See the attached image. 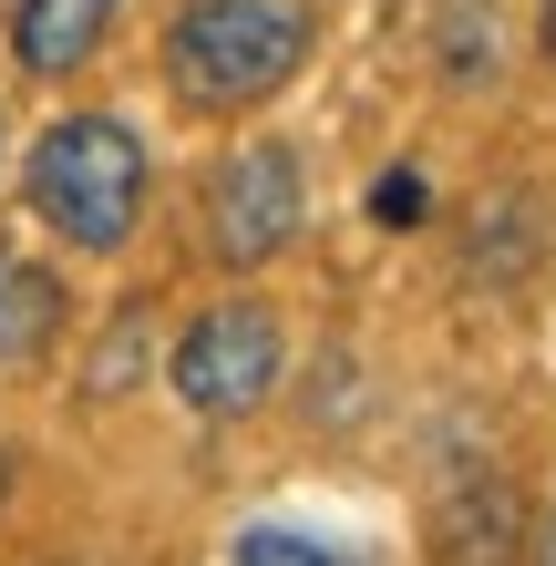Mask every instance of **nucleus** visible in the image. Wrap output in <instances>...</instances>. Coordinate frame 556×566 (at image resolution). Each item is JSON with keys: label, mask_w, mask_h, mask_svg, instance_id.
Returning a JSON list of instances; mask_svg holds the SVG:
<instances>
[{"label": "nucleus", "mask_w": 556, "mask_h": 566, "mask_svg": "<svg viewBox=\"0 0 556 566\" xmlns=\"http://www.w3.org/2000/svg\"><path fill=\"white\" fill-rule=\"evenodd\" d=\"M145 186H155V165H145V135H135L124 114H62V124H42V145L21 155L31 217H42L52 238L93 248V258L135 248Z\"/></svg>", "instance_id": "nucleus-2"}, {"label": "nucleus", "mask_w": 556, "mask_h": 566, "mask_svg": "<svg viewBox=\"0 0 556 566\" xmlns=\"http://www.w3.org/2000/svg\"><path fill=\"white\" fill-rule=\"evenodd\" d=\"M62 319H73L62 279L42 269V258L0 248V371H31V360H42V350L62 340Z\"/></svg>", "instance_id": "nucleus-7"}, {"label": "nucleus", "mask_w": 556, "mask_h": 566, "mask_svg": "<svg viewBox=\"0 0 556 566\" xmlns=\"http://www.w3.org/2000/svg\"><path fill=\"white\" fill-rule=\"evenodd\" d=\"M300 217H310V186H300V155H289L279 135H258V145H238V155L207 165L196 238H207L217 269H269V258H289Z\"/></svg>", "instance_id": "nucleus-4"}, {"label": "nucleus", "mask_w": 556, "mask_h": 566, "mask_svg": "<svg viewBox=\"0 0 556 566\" xmlns=\"http://www.w3.org/2000/svg\"><path fill=\"white\" fill-rule=\"evenodd\" d=\"M114 11H124V0H11V62H21V73H42V83L83 73V62L104 52Z\"/></svg>", "instance_id": "nucleus-6"}, {"label": "nucleus", "mask_w": 556, "mask_h": 566, "mask_svg": "<svg viewBox=\"0 0 556 566\" xmlns=\"http://www.w3.org/2000/svg\"><path fill=\"white\" fill-rule=\"evenodd\" d=\"M279 371H289V340H279V310H269V298H217V310H196L176 329V360H166L176 402L196 422L258 412L279 391Z\"/></svg>", "instance_id": "nucleus-3"}, {"label": "nucleus", "mask_w": 556, "mask_h": 566, "mask_svg": "<svg viewBox=\"0 0 556 566\" xmlns=\"http://www.w3.org/2000/svg\"><path fill=\"white\" fill-rule=\"evenodd\" d=\"M238 566H340L319 536H300V525H248L238 536Z\"/></svg>", "instance_id": "nucleus-11"}, {"label": "nucleus", "mask_w": 556, "mask_h": 566, "mask_svg": "<svg viewBox=\"0 0 556 566\" xmlns=\"http://www.w3.org/2000/svg\"><path fill=\"white\" fill-rule=\"evenodd\" d=\"M546 227H556L546 196H505V207H484L474 217V269L484 279H526L536 258H546Z\"/></svg>", "instance_id": "nucleus-9"}, {"label": "nucleus", "mask_w": 556, "mask_h": 566, "mask_svg": "<svg viewBox=\"0 0 556 566\" xmlns=\"http://www.w3.org/2000/svg\"><path fill=\"white\" fill-rule=\"evenodd\" d=\"M52 566H73V556H52Z\"/></svg>", "instance_id": "nucleus-16"}, {"label": "nucleus", "mask_w": 556, "mask_h": 566, "mask_svg": "<svg viewBox=\"0 0 556 566\" xmlns=\"http://www.w3.org/2000/svg\"><path fill=\"white\" fill-rule=\"evenodd\" d=\"M422 546H433V566H526V494H515L505 474L443 484Z\"/></svg>", "instance_id": "nucleus-5"}, {"label": "nucleus", "mask_w": 556, "mask_h": 566, "mask_svg": "<svg viewBox=\"0 0 556 566\" xmlns=\"http://www.w3.org/2000/svg\"><path fill=\"white\" fill-rule=\"evenodd\" d=\"M536 42H546V62H556V0H536Z\"/></svg>", "instance_id": "nucleus-15"}, {"label": "nucleus", "mask_w": 556, "mask_h": 566, "mask_svg": "<svg viewBox=\"0 0 556 566\" xmlns=\"http://www.w3.org/2000/svg\"><path fill=\"white\" fill-rule=\"evenodd\" d=\"M371 217H422V176H381L371 186Z\"/></svg>", "instance_id": "nucleus-12"}, {"label": "nucleus", "mask_w": 556, "mask_h": 566, "mask_svg": "<svg viewBox=\"0 0 556 566\" xmlns=\"http://www.w3.org/2000/svg\"><path fill=\"white\" fill-rule=\"evenodd\" d=\"M319 42V11L310 0H186L176 31H166V73H176V104L196 114H258L300 83V62Z\"/></svg>", "instance_id": "nucleus-1"}, {"label": "nucleus", "mask_w": 556, "mask_h": 566, "mask_svg": "<svg viewBox=\"0 0 556 566\" xmlns=\"http://www.w3.org/2000/svg\"><path fill=\"white\" fill-rule=\"evenodd\" d=\"M526 566H556V515H546V536H526Z\"/></svg>", "instance_id": "nucleus-14"}, {"label": "nucleus", "mask_w": 556, "mask_h": 566, "mask_svg": "<svg viewBox=\"0 0 556 566\" xmlns=\"http://www.w3.org/2000/svg\"><path fill=\"white\" fill-rule=\"evenodd\" d=\"M433 73L453 93H495L505 73V21L495 0H433Z\"/></svg>", "instance_id": "nucleus-8"}, {"label": "nucleus", "mask_w": 556, "mask_h": 566, "mask_svg": "<svg viewBox=\"0 0 556 566\" xmlns=\"http://www.w3.org/2000/svg\"><path fill=\"white\" fill-rule=\"evenodd\" d=\"M11 484H21V453L0 443V515H11Z\"/></svg>", "instance_id": "nucleus-13"}, {"label": "nucleus", "mask_w": 556, "mask_h": 566, "mask_svg": "<svg viewBox=\"0 0 556 566\" xmlns=\"http://www.w3.org/2000/svg\"><path fill=\"white\" fill-rule=\"evenodd\" d=\"M145 360H155V298H124L114 310V340H104V360H93V402H124V391L145 381Z\"/></svg>", "instance_id": "nucleus-10"}]
</instances>
